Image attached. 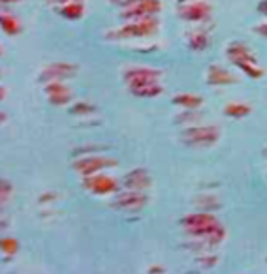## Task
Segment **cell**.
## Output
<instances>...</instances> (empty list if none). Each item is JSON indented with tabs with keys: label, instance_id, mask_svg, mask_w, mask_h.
Wrapping results in <instances>:
<instances>
[{
	"label": "cell",
	"instance_id": "obj_1",
	"mask_svg": "<svg viewBox=\"0 0 267 274\" xmlns=\"http://www.w3.org/2000/svg\"><path fill=\"white\" fill-rule=\"evenodd\" d=\"M181 227L184 229L186 235H190L192 239L205 242L209 248H215L218 244H222L226 239L224 225L218 222V218L215 214H211L209 210L192 212V214L184 216L181 220Z\"/></svg>",
	"mask_w": 267,
	"mask_h": 274
},
{
	"label": "cell",
	"instance_id": "obj_2",
	"mask_svg": "<svg viewBox=\"0 0 267 274\" xmlns=\"http://www.w3.org/2000/svg\"><path fill=\"white\" fill-rule=\"evenodd\" d=\"M122 79L128 86L130 94L136 98H156L164 92V86L160 83L162 71L147 66H132L126 68Z\"/></svg>",
	"mask_w": 267,
	"mask_h": 274
},
{
	"label": "cell",
	"instance_id": "obj_3",
	"mask_svg": "<svg viewBox=\"0 0 267 274\" xmlns=\"http://www.w3.org/2000/svg\"><path fill=\"white\" fill-rule=\"evenodd\" d=\"M158 28H160L158 15H151V17L145 19H134V21H126V25H122L121 28L109 30L105 34V40H109V42L145 40V38L158 34Z\"/></svg>",
	"mask_w": 267,
	"mask_h": 274
},
{
	"label": "cell",
	"instance_id": "obj_4",
	"mask_svg": "<svg viewBox=\"0 0 267 274\" xmlns=\"http://www.w3.org/2000/svg\"><path fill=\"white\" fill-rule=\"evenodd\" d=\"M226 59L232 62L235 68H239L250 79H260L264 77V68H260L258 59L252 53L247 43L243 42H232L226 47Z\"/></svg>",
	"mask_w": 267,
	"mask_h": 274
},
{
	"label": "cell",
	"instance_id": "obj_5",
	"mask_svg": "<svg viewBox=\"0 0 267 274\" xmlns=\"http://www.w3.org/2000/svg\"><path fill=\"white\" fill-rule=\"evenodd\" d=\"M220 130L215 124H192L181 132V143L192 148H207L218 143Z\"/></svg>",
	"mask_w": 267,
	"mask_h": 274
},
{
	"label": "cell",
	"instance_id": "obj_6",
	"mask_svg": "<svg viewBox=\"0 0 267 274\" xmlns=\"http://www.w3.org/2000/svg\"><path fill=\"white\" fill-rule=\"evenodd\" d=\"M179 19L194 25H207L213 19V6L209 0H177Z\"/></svg>",
	"mask_w": 267,
	"mask_h": 274
},
{
	"label": "cell",
	"instance_id": "obj_7",
	"mask_svg": "<svg viewBox=\"0 0 267 274\" xmlns=\"http://www.w3.org/2000/svg\"><path fill=\"white\" fill-rule=\"evenodd\" d=\"M117 160L115 158H109V156H102V154H89V156H81L79 160H74L72 162V167L81 175V177H87V175H94V173H100L107 167H117Z\"/></svg>",
	"mask_w": 267,
	"mask_h": 274
},
{
	"label": "cell",
	"instance_id": "obj_8",
	"mask_svg": "<svg viewBox=\"0 0 267 274\" xmlns=\"http://www.w3.org/2000/svg\"><path fill=\"white\" fill-rule=\"evenodd\" d=\"M162 11V2L160 0H132L128 6L121 8V17L124 21H134V19H145L151 15H158Z\"/></svg>",
	"mask_w": 267,
	"mask_h": 274
},
{
	"label": "cell",
	"instance_id": "obj_9",
	"mask_svg": "<svg viewBox=\"0 0 267 274\" xmlns=\"http://www.w3.org/2000/svg\"><path fill=\"white\" fill-rule=\"evenodd\" d=\"M147 205V194L138 190H122L121 194H115L111 206L121 212H139Z\"/></svg>",
	"mask_w": 267,
	"mask_h": 274
},
{
	"label": "cell",
	"instance_id": "obj_10",
	"mask_svg": "<svg viewBox=\"0 0 267 274\" xmlns=\"http://www.w3.org/2000/svg\"><path fill=\"white\" fill-rule=\"evenodd\" d=\"M83 188L94 196H113L119 192V182L109 175H103L102 171L94 175L83 177Z\"/></svg>",
	"mask_w": 267,
	"mask_h": 274
},
{
	"label": "cell",
	"instance_id": "obj_11",
	"mask_svg": "<svg viewBox=\"0 0 267 274\" xmlns=\"http://www.w3.org/2000/svg\"><path fill=\"white\" fill-rule=\"evenodd\" d=\"M76 73H78V66L72 62H51L40 71V81L45 85L51 81H64L74 77Z\"/></svg>",
	"mask_w": 267,
	"mask_h": 274
},
{
	"label": "cell",
	"instance_id": "obj_12",
	"mask_svg": "<svg viewBox=\"0 0 267 274\" xmlns=\"http://www.w3.org/2000/svg\"><path fill=\"white\" fill-rule=\"evenodd\" d=\"M45 94H47V102L55 105V107H62V105H68L72 100V90L64 85V81H51V83H45Z\"/></svg>",
	"mask_w": 267,
	"mask_h": 274
},
{
	"label": "cell",
	"instance_id": "obj_13",
	"mask_svg": "<svg viewBox=\"0 0 267 274\" xmlns=\"http://www.w3.org/2000/svg\"><path fill=\"white\" fill-rule=\"evenodd\" d=\"M153 184V177L151 173L143 169V167H136L130 173L124 175L122 179V188L126 190H138V192H145L149 186Z\"/></svg>",
	"mask_w": 267,
	"mask_h": 274
},
{
	"label": "cell",
	"instance_id": "obj_14",
	"mask_svg": "<svg viewBox=\"0 0 267 274\" xmlns=\"http://www.w3.org/2000/svg\"><path fill=\"white\" fill-rule=\"evenodd\" d=\"M205 79L207 85L211 86H228L237 83V77L233 75L230 69L220 66V64H211L205 71Z\"/></svg>",
	"mask_w": 267,
	"mask_h": 274
},
{
	"label": "cell",
	"instance_id": "obj_15",
	"mask_svg": "<svg viewBox=\"0 0 267 274\" xmlns=\"http://www.w3.org/2000/svg\"><path fill=\"white\" fill-rule=\"evenodd\" d=\"M186 43L192 51H205L211 45V34L205 25H198L186 32Z\"/></svg>",
	"mask_w": 267,
	"mask_h": 274
},
{
	"label": "cell",
	"instance_id": "obj_16",
	"mask_svg": "<svg viewBox=\"0 0 267 274\" xmlns=\"http://www.w3.org/2000/svg\"><path fill=\"white\" fill-rule=\"evenodd\" d=\"M57 9V13L61 15L62 19H68V21H78L85 15V2L83 0H79V2H68V4H62L59 6Z\"/></svg>",
	"mask_w": 267,
	"mask_h": 274
},
{
	"label": "cell",
	"instance_id": "obj_17",
	"mask_svg": "<svg viewBox=\"0 0 267 274\" xmlns=\"http://www.w3.org/2000/svg\"><path fill=\"white\" fill-rule=\"evenodd\" d=\"M173 105H177L179 109H199L203 105V98L192 92H181L172 100Z\"/></svg>",
	"mask_w": 267,
	"mask_h": 274
},
{
	"label": "cell",
	"instance_id": "obj_18",
	"mask_svg": "<svg viewBox=\"0 0 267 274\" xmlns=\"http://www.w3.org/2000/svg\"><path fill=\"white\" fill-rule=\"evenodd\" d=\"M0 25H2L4 34H8V36H17L19 32L23 30L21 21H19L15 15L8 13V11H2V15H0Z\"/></svg>",
	"mask_w": 267,
	"mask_h": 274
},
{
	"label": "cell",
	"instance_id": "obj_19",
	"mask_svg": "<svg viewBox=\"0 0 267 274\" xmlns=\"http://www.w3.org/2000/svg\"><path fill=\"white\" fill-rule=\"evenodd\" d=\"M250 105L249 103H243V102H232V103H226L224 105V115L230 117V119H245L250 115Z\"/></svg>",
	"mask_w": 267,
	"mask_h": 274
},
{
	"label": "cell",
	"instance_id": "obj_20",
	"mask_svg": "<svg viewBox=\"0 0 267 274\" xmlns=\"http://www.w3.org/2000/svg\"><path fill=\"white\" fill-rule=\"evenodd\" d=\"M199 120H201V113L198 109H181V115L175 117V122L177 124H182V126L198 124Z\"/></svg>",
	"mask_w": 267,
	"mask_h": 274
},
{
	"label": "cell",
	"instance_id": "obj_21",
	"mask_svg": "<svg viewBox=\"0 0 267 274\" xmlns=\"http://www.w3.org/2000/svg\"><path fill=\"white\" fill-rule=\"evenodd\" d=\"M70 113L76 115V117H85V115H94L96 113V105L89 102H79V103H74L70 107Z\"/></svg>",
	"mask_w": 267,
	"mask_h": 274
},
{
	"label": "cell",
	"instance_id": "obj_22",
	"mask_svg": "<svg viewBox=\"0 0 267 274\" xmlns=\"http://www.w3.org/2000/svg\"><path fill=\"white\" fill-rule=\"evenodd\" d=\"M0 244H2L0 248H2V256L4 257H11L19 252V242H17V239H13V237H4Z\"/></svg>",
	"mask_w": 267,
	"mask_h": 274
},
{
	"label": "cell",
	"instance_id": "obj_23",
	"mask_svg": "<svg viewBox=\"0 0 267 274\" xmlns=\"http://www.w3.org/2000/svg\"><path fill=\"white\" fill-rule=\"evenodd\" d=\"M11 192H13L11 182L4 179L2 182H0V199H2V203H8L9 199H11Z\"/></svg>",
	"mask_w": 267,
	"mask_h": 274
},
{
	"label": "cell",
	"instance_id": "obj_24",
	"mask_svg": "<svg viewBox=\"0 0 267 274\" xmlns=\"http://www.w3.org/2000/svg\"><path fill=\"white\" fill-rule=\"evenodd\" d=\"M252 30H254L258 36H262V38H267V19L264 21V23H260V25L254 26Z\"/></svg>",
	"mask_w": 267,
	"mask_h": 274
},
{
	"label": "cell",
	"instance_id": "obj_25",
	"mask_svg": "<svg viewBox=\"0 0 267 274\" xmlns=\"http://www.w3.org/2000/svg\"><path fill=\"white\" fill-rule=\"evenodd\" d=\"M256 9H258V13L262 15V17L267 19V0H260L258 6H256Z\"/></svg>",
	"mask_w": 267,
	"mask_h": 274
},
{
	"label": "cell",
	"instance_id": "obj_26",
	"mask_svg": "<svg viewBox=\"0 0 267 274\" xmlns=\"http://www.w3.org/2000/svg\"><path fill=\"white\" fill-rule=\"evenodd\" d=\"M49 4H51L53 8H59V6H62V4H68V2H79V0H47ZM85 2V0H83Z\"/></svg>",
	"mask_w": 267,
	"mask_h": 274
},
{
	"label": "cell",
	"instance_id": "obj_27",
	"mask_svg": "<svg viewBox=\"0 0 267 274\" xmlns=\"http://www.w3.org/2000/svg\"><path fill=\"white\" fill-rule=\"evenodd\" d=\"M147 273H164V269L162 267H151Z\"/></svg>",
	"mask_w": 267,
	"mask_h": 274
},
{
	"label": "cell",
	"instance_id": "obj_28",
	"mask_svg": "<svg viewBox=\"0 0 267 274\" xmlns=\"http://www.w3.org/2000/svg\"><path fill=\"white\" fill-rule=\"evenodd\" d=\"M4 6H11V4H17V2H21V0H0Z\"/></svg>",
	"mask_w": 267,
	"mask_h": 274
},
{
	"label": "cell",
	"instance_id": "obj_29",
	"mask_svg": "<svg viewBox=\"0 0 267 274\" xmlns=\"http://www.w3.org/2000/svg\"><path fill=\"white\" fill-rule=\"evenodd\" d=\"M266 156H267V150H266Z\"/></svg>",
	"mask_w": 267,
	"mask_h": 274
}]
</instances>
